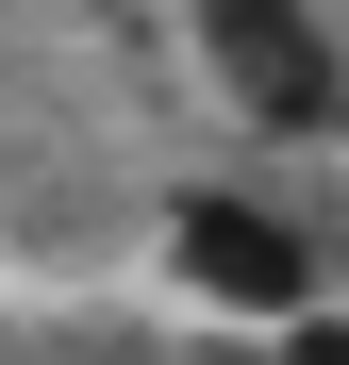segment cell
Returning a JSON list of instances; mask_svg holds the SVG:
<instances>
[{"mask_svg":"<svg viewBox=\"0 0 349 365\" xmlns=\"http://www.w3.org/2000/svg\"><path fill=\"white\" fill-rule=\"evenodd\" d=\"M166 266H183L216 316H250V332L316 316V250H300V216H266V200H183L166 216Z\"/></svg>","mask_w":349,"mask_h":365,"instance_id":"2","label":"cell"},{"mask_svg":"<svg viewBox=\"0 0 349 365\" xmlns=\"http://www.w3.org/2000/svg\"><path fill=\"white\" fill-rule=\"evenodd\" d=\"M266 349H283V365H349V316H283Z\"/></svg>","mask_w":349,"mask_h":365,"instance_id":"3","label":"cell"},{"mask_svg":"<svg viewBox=\"0 0 349 365\" xmlns=\"http://www.w3.org/2000/svg\"><path fill=\"white\" fill-rule=\"evenodd\" d=\"M200 50H216V100L266 116V133H333L349 116V50L316 0H200Z\"/></svg>","mask_w":349,"mask_h":365,"instance_id":"1","label":"cell"}]
</instances>
